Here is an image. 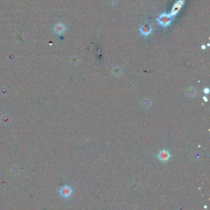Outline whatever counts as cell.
<instances>
[{"mask_svg": "<svg viewBox=\"0 0 210 210\" xmlns=\"http://www.w3.org/2000/svg\"><path fill=\"white\" fill-rule=\"evenodd\" d=\"M201 49H206V46L205 45H203L202 46H201Z\"/></svg>", "mask_w": 210, "mask_h": 210, "instance_id": "obj_12", "label": "cell"}, {"mask_svg": "<svg viewBox=\"0 0 210 210\" xmlns=\"http://www.w3.org/2000/svg\"><path fill=\"white\" fill-rule=\"evenodd\" d=\"M72 188L68 186H65L61 188L60 190V193L62 196H63L65 198H69L71 196L72 194Z\"/></svg>", "mask_w": 210, "mask_h": 210, "instance_id": "obj_4", "label": "cell"}, {"mask_svg": "<svg viewBox=\"0 0 210 210\" xmlns=\"http://www.w3.org/2000/svg\"><path fill=\"white\" fill-rule=\"evenodd\" d=\"M157 157L160 161L162 162H166L170 160L171 154L170 152L166 149H163L158 154Z\"/></svg>", "mask_w": 210, "mask_h": 210, "instance_id": "obj_3", "label": "cell"}, {"mask_svg": "<svg viewBox=\"0 0 210 210\" xmlns=\"http://www.w3.org/2000/svg\"><path fill=\"white\" fill-rule=\"evenodd\" d=\"M152 27H151L150 25L145 24L141 26L140 28V32L142 35L147 36L150 34V33L152 32Z\"/></svg>", "mask_w": 210, "mask_h": 210, "instance_id": "obj_5", "label": "cell"}, {"mask_svg": "<svg viewBox=\"0 0 210 210\" xmlns=\"http://www.w3.org/2000/svg\"><path fill=\"white\" fill-rule=\"evenodd\" d=\"M184 1L185 0H178V1L174 3L173 8H172V11L170 14V15L172 17H174L179 12V11L180 10V9H181L182 7L184 5Z\"/></svg>", "mask_w": 210, "mask_h": 210, "instance_id": "obj_2", "label": "cell"}, {"mask_svg": "<svg viewBox=\"0 0 210 210\" xmlns=\"http://www.w3.org/2000/svg\"><path fill=\"white\" fill-rule=\"evenodd\" d=\"M141 106L145 109H148L152 106V100L150 98H145L141 101Z\"/></svg>", "mask_w": 210, "mask_h": 210, "instance_id": "obj_7", "label": "cell"}, {"mask_svg": "<svg viewBox=\"0 0 210 210\" xmlns=\"http://www.w3.org/2000/svg\"><path fill=\"white\" fill-rule=\"evenodd\" d=\"M112 74H113V76H114L119 77V76H120L121 74H122L123 70H122V68H121V67H120L118 66H115L114 68L112 69Z\"/></svg>", "mask_w": 210, "mask_h": 210, "instance_id": "obj_8", "label": "cell"}, {"mask_svg": "<svg viewBox=\"0 0 210 210\" xmlns=\"http://www.w3.org/2000/svg\"><path fill=\"white\" fill-rule=\"evenodd\" d=\"M173 17H172L170 14L163 13L158 17L157 21L162 26L166 27L171 23L173 20Z\"/></svg>", "mask_w": 210, "mask_h": 210, "instance_id": "obj_1", "label": "cell"}, {"mask_svg": "<svg viewBox=\"0 0 210 210\" xmlns=\"http://www.w3.org/2000/svg\"><path fill=\"white\" fill-rule=\"evenodd\" d=\"M203 100H204L205 102H208V99H207V97H206L205 96H203Z\"/></svg>", "mask_w": 210, "mask_h": 210, "instance_id": "obj_11", "label": "cell"}, {"mask_svg": "<svg viewBox=\"0 0 210 210\" xmlns=\"http://www.w3.org/2000/svg\"><path fill=\"white\" fill-rule=\"evenodd\" d=\"M203 92L205 94H208L209 93V88H205L203 90Z\"/></svg>", "mask_w": 210, "mask_h": 210, "instance_id": "obj_10", "label": "cell"}, {"mask_svg": "<svg viewBox=\"0 0 210 210\" xmlns=\"http://www.w3.org/2000/svg\"><path fill=\"white\" fill-rule=\"evenodd\" d=\"M64 30H65V27H64V25H62V24L57 25V26H56V30L59 33H61L62 32H64Z\"/></svg>", "mask_w": 210, "mask_h": 210, "instance_id": "obj_9", "label": "cell"}, {"mask_svg": "<svg viewBox=\"0 0 210 210\" xmlns=\"http://www.w3.org/2000/svg\"><path fill=\"white\" fill-rule=\"evenodd\" d=\"M197 90L194 87H189L186 90V95L188 97L193 98L197 95Z\"/></svg>", "mask_w": 210, "mask_h": 210, "instance_id": "obj_6", "label": "cell"}]
</instances>
